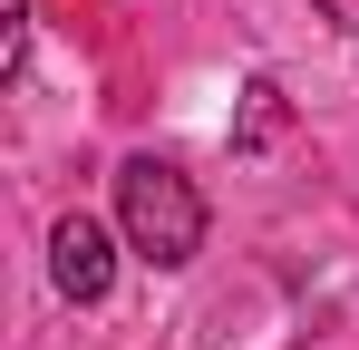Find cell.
<instances>
[{
    "instance_id": "cell-1",
    "label": "cell",
    "mask_w": 359,
    "mask_h": 350,
    "mask_svg": "<svg viewBox=\"0 0 359 350\" xmlns=\"http://www.w3.org/2000/svg\"><path fill=\"white\" fill-rule=\"evenodd\" d=\"M117 224H126V253H146L156 273H184L204 253V195L165 156H126L117 166Z\"/></svg>"
},
{
    "instance_id": "cell-2",
    "label": "cell",
    "mask_w": 359,
    "mask_h": 350,
    "mask_svg": "<svg viewBox=\"0 0 359 350\" xmlns=\"http://www.w3.org/2000/svg\"><path fill=\"white\" fill-rule=\"evenodd\" d=\"M49 283H59L68 302H107V283H117V243H107L97 214H59V224H49Z\"/></svg>"
},
{
    "instance_id": "cell-3",
    "label": "cell",
    "mask_w": 359,
    "mask_h": 350,
    "mask_svg": "<svg viewBox=\"0 0 359 350\" xmlns=\"http://www.w3.org/2000/svg\"><path fill=\"white\" fill-rule=\"evenodd\" d=\"M282 127H292L282 88H272V78H252V88H243V127H233V156H272V146H282Z\"/></svg>"
}]
</instances>
